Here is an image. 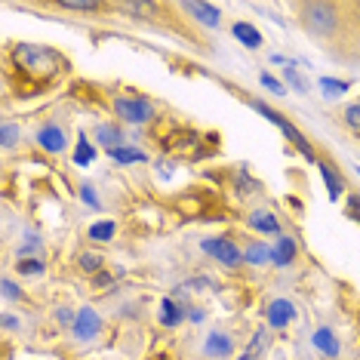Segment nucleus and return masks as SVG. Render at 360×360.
<instances>
[{
  "instance_id": "nucleus-1",
  "label": "nucleus",
  "mask_w": 360,
  "mask_h": 360,
  "mask_svg": "<svg viewBox=\"0 0 360 360\" xmlns=\"http://www.w3.org/2000/svg\"><path fill=\"white\" fill-rule=\"evenodd\" d=\"M15 62H19L22 71H28V75H53V71H59L65 65L59 53L46 50V46H31V44H22L19 50H15Z\"/></svg>"
},
{
  "instance_id": "nucleus-2",
  "label": "nucleus",
  "mask_w": 360,
  "mask_h": 360,
  "mask_svg": "<svg viewBox=\"0 0 360 360\" xmlns=\"http://www.w3.org/2000/svg\"><path fill=\"white\" fill-rule=\"evenodd\" d=\"M114 111L124 120H129V124H148L154 117L151 102L142 99V96H117V99H114Z\"/></svg>"
},
{
  "instance_id": "nucleus-3",
  "label": "nucleus",
  "mask_w": 360,
  "mask_h": 360,
  "mask_svg": "<svg viewBox=\"0 0 360 360\" xmlns=\"http://www.w3.org/2000/svg\"><path fill=\"white\" fill-rule=\"evenodd\" d=\"M302 13H305V22L314 34H330V31L335 28V22H339L333 4H305Z\"/></svg>"
},
{
  "instance_id": "nucleus-4",
  "label": "nucleus",
  "mask_w": 360,
  "mask_h": 360,
  "mask_svg": "<svg viewBox=\"0 0 360 360\" xmlns=\"http://www.w3.org/2000/svg\"><path fill=\"white\" fill-rule=\"evenodd\" d=\"M203 252H210L212 259H219L222 265L234 268L243 262V252L237 250V243H231L228 237H212V240H203Z\"/></svg>"
},
{
  "instance_id": "nucleus-5",
  "label": "nucleus",
  "mask_w": 360,
  "mask_h": 360,
  "mask_svg": "<svg viewBox=\"0 0 360 360\" xmlns=\"http://www.w3.org/2000/svg\"><path fill=\"white\" fill-rule=\"evenodd\" d=\"M99 326H102V321H99V314H96L93 308H80L77 311V321L71 323V333H75V339L86 342V339H96Z\"/></svg>"
},
{
  "instance_id": "nucleus-6",
  "label": "nucleus",
  "mask_w": 360,
  "mask_h": 360,
  "mask_svg": "<svg viewBox=\"0 0 360 360\" xmlns=\"http://www.w3.org/2000/svg\"><path fill=\"white\" fill-rule=\"evenodd\" d=\"M296 317V305L286 299H274L271 305H268V326H274V330H281Z\"/></svg>"
},
{
  "instance_id": "nucleus-7",
  "label": "nucleus",
  "mask_w": 360,
  "mask_h": 360,
  "mask_svg": "<svg viewBox=\"0 0 360 360\" xmlns=\"http://www.w3.org/2000/svg\"><path fill=\"white\" fill-rule=\"evenodd\" d=\"M37 145L44 151H50V154H59L62 148H65V133L56 124H50V127H44L37 133Z\"/></svg>"
},
{
  "instance_id": "nucleus-8",
  "label": "nucleus",
  "mask_w": 360,
  "mask_h": 360,
  "mask_svg": "<svg viewBox=\"0 0 360 360\" xmlns=\"http://www.w3.org/2000/svg\"><path fill=\"white\" fill-rule=\"evenodd\" d=\"M185 13H191L194 19H198L200 25H207V28H216L219 19H222V13H219L216 6H210V4H185Z\"/></svg>"
},
{
  "instance_id": "nucleus-9",
  "label": "nucleus",
  "mask_w": 360,
  "mask_h": 360,
  "mask_svg": "<svg viewBox=\"0 0 360 360\" xmlns=\"http://www.w3.org/2000/svg\"><path fill=\"white\" fill-rule=\"evenodd\" d=\"M311 342H314V348L321 351L326 357H339V342H335V333L330 326H321L314 335H311Z\"/></svg>"
},
{
  "instance_id": "nucleus-10",
  "label": "nucleus",
  "mask_w": 360,
  "mask_h": 360,
  "mask_svg": "<svg viewBox=\"0 0 360 360\" xmlns=\"http://www.w3.org/2000/svg\"><path fill=\"white\" fill-rule=\"evenodd\" d=\"M203 351H207L210 357H228L234 351V342H231V335H225V333H210V339H207V345H203Z\"/></svg>"
},
{
  "instance_id": "nucleus-11",
  "label": "nucleus",
  "mask_w": 360,
  "mask_h": 360,
  "mask_svg": "<svg viewBox=\"0 0 360 360\" xmlns=\"http://www.w3.org/2000/svg\"><path fill=\"white\" fill-rule=\"evenodd\" d=\"M317 169H321V176H323V182H326V191H330V198L339 200L342 194H345V182H342V176L335 173L330 163H323V160L317 163Z\"/></svg>"
},
{
  "instance_id": "nucleus-12",
  "label": "nucleus",
  "mask_w": 360,
  "mask_h": 360,
  "mask_svg": "<svg viewBox=\"0 0 360 360\" xmlns=\"http://www.w3.org/2000/svg\"><path fill=\"white\" fill-rule=\"evenodd\" d=\"M96 142L105 145L108 151H114V148H124V133H120V127L102 124V127H96Z\"/></svg>"
},
{
  "instance_id": "nucleus-13",
  "label": "nucleus",
  "mask_w": 360,
  "mask_h": 360,
  "mask_svg": "<svg viewBox=\"0 0 360 360\" xmlns=\"http://www.w3.org/2000/svg\"><path fill=\"white\" fill-rule=\"evenodd\" d=\"M250 228H252V231H262V234H277V231H281V222L274 219V212L259 210V212H252V216H250Z\"/></svg>"
},
{
  "instance_id": "nucleus-14",
  "label": "nucleus",
  "mask_w": 360,
  "mask_h": 360,
  "mask_svg": "<svg viewBox=\"0 0 360 360\" xmlns=\"http://www.w3.org/2000/svg\"><path fill=\"white\" fill-rule=\"evenodd\" d=\"M292 256H296V240H292V237H281L277 247L271 250V262L283 268V265H290L292 262Z\"/></svg>"
},
{
  "instance_id": "nucleus-15",
  "label": "nucleus",
  "mask_w": 360,
  "mask_h": 360,
  "mask_svg": "<svg viewBox=\"0 0 360 360\" xmlns=\"http://www.w3.org/2000/svg\"><path fill=\"white\" fill-rule=\"evenodd\" d=\"M281 133H283L286 139H290V142H292V145H296V148L302 151V158H305V160H317V158H314V151H311V145H308V139H305V136H302V133H299V129H296V127H292V124H290V120H286V124H283V129H281Z\"/></svg>"
},
{
  "instance_id": "nucleus-16",
  "label": "nucleus",
  "mask_w": 360,
  "mask_h": 360,
  "mask_svg": "<svg viewBox=\"0 0 360 360\" xmlns=\"http://www.w3.org/2000/svg\"><path fill=\"white\" fill-rule=\"evenodd\" d=\"M234 37L243 40V46H250V50H259L262 46V34L250 25V22H234Z\"/></svg>"
},
{
  "instance_id": "nucleus-17",
  "label": "nucleus",
  "mask_w": 360,
  "mask_h": 360,
  "mask_svg": "<svg viewBox=\"0 0 360 360\" xmlns=\"http://www.w3.org/2000/svg\"><path fill=\"white\" fill-rule=\"evenodd\" d=\"M160 323H167V326H179V323H182V305H179L176 299H163V305H160Z\"/></svg>"
},
{
  "instance_id": "nucleus-18",
  "label": "nucleus",
  "mask_w": 360,
  "mask_h": 360,
  "mask_svg": "<svg viewBox=\"0 0 360 360\" xmlns=\"http://www.w3.org/2000/svg\"><path fill=\"white\" fill-rule=\"evenodd\" d=\"M96 160V145H89V139L80 133L77 136V151H75V163L77 167H86V163Z\"/></svg>"
},
{
  "instance_id": "nucleus-19",
  "label": "nucleus",
  "mask_w": 360,
  "mask_h": 360,
  "mask_svg": "<svg viewBox=\"0 0 360 360\" xmlns=\"http://www.w3.org/2000/svg\"><path fill=\"white\" fill-rule=\"evenodd\" d=\"M243 262H250V265L271 262V250H268V243H252L250 250H243Z\"/></svg>"
},
{
  "instance_id": "nucleus-20",
  "label": "nucleus",
  "mask_w": 360,
  "mask_h": 360,
  "mask_svg": "<svg viewBox=\"0 0 360 360\" xmlns=\"http://www.w3.org/2000/svg\"><path fill=\"white\" fill-rule=\"evenodd\" d=\"M317 84H321V89L326 93V99H335V96H345V93H348V84H345V80L321 77V80H317Z\"/></svg>"
},
{
  "instance_id": "nucleus-21",
  "label": "nucleus",
  "mask_w": 360,
  "mask_h": 360,
  "mask_svg": "<svg viewBox=\"0 0 360 360\" xmlns=\"http://www.w3.org/2000/svg\"><path fill=\"white\" fill-rule=\"evenodd\" d=\"M108 154H111V158L117 160V163H142V160H145V151L127 148V145H124V148H114V151H108Z\"/></svg>"
},
{
  "instance_id": "nucleus-22",
  "label": "nucleus",
  "mask_w": 360,
  "mask_h": 360,
  "mask_svg": "<svg viewBox=\"0 0 360 360\" xmlns=\"http://www.w3.org/2000/svg\"><path fill=\"white\" fill-rule=\"evenodd\" d=\"M268 330H265V326H262V330H256V335H252V342H250V348L247 351H243V354H247V357H252V360H256L259 354H262V351H265V345H268Z\"/></svg>"
},
{
  "instance_id": "nucleus-23",
  "label": "nucleus",
  "mask_w": 360,
  "mask_h": 360,
  "mask_svg": "<svg viewBox=\"0 0 360 360\" xmlns=\"http://www.w3.org/2000/svg\"><path fill=\"white\" fill-rule=\"evenodd\" d=\"M114 231H117V225H114V222H99V225L89 228V237H93V240H99V243H105V240H111V237H114Z\"/></svg>"
},
{
  "instance_id": "nucleus-24",
  "label": "nucleus",
  "mask_w": 360,
  "mask_h": 360,
  "mask_svg": "<svg viewBox=\"0 0 360 360\" xmlns=\"http://www.w3.org/2000/svg\"><path fill=\"white\" fill-rule=\"evenodd\" d=\"M252 108H256V111H259L265 120H271V124H274L277 129H283V124H286V117H283V114H277L274 108H268L265 102H252Z\"/></svg>"
},
{
  "instance_id": "nucleus-25",
  "label": "nucleus",
  "mask_w": 360,
  "mask_h": 360,
  "mask_svg": "<svg viewBox=\"0 0 360 360\" xmlns=\"http://www.w3.org/2000/svg\"><path fill=\"white\" fill-rule=\"evenodd\" d=\"M0 139H4V148L6 151L15 148V142H19V127H15V124H4V129H0Z\"/></svg>"
},
{
  "instance_id": "nucleus-26",
  "label": "nucleus",
  "mask_w": 360,
  "mask_h": 360,
  "mask_svg": "<svg viewBox=\"0 0 360 360\" xmlns=\"http://www.w3.org/2000/svg\"><path fill=\"white\" fill-rule=\"evenodd\" d=\"M65 10H80V13H96L99 10V4L96 0H62Z\"/></svg>"
},
{
  "instance_id": "nucleus-27",
  "label": "nucleus",
  "mask_w": 360,
  "mask_h": 360,
  "mask_svg": "<svg viewBox=\"0 0 360 360\" xmlns=\"http://www.w3.org/2000/svg\"><path fill=\"white\" fill-rule=\"evenodd\" d=\"M80 268L89 271V274L99 271V268H102V256H99V252H84V256H80Z\"/></svg>"
},
{
  "instance_id": "nucleus-28",
  "label": "nucleus",
  "mask_w": 360,
  "mask_h": 360,
  "mask_svg": "<svg viewBox=\"0 0 360 360\" xmlns=\"http://www.w3.org/2000/svg\"><path fill=\"white\" fill-rule=\"evenodd\" d=\"M283 77H286V84H290V86H296V89H299V93H305V89H308V86H305V80H302V77H299V71H296V65H292V62H290V65H286Z\"/></svg>"
},
{
  "instance_id": "nucleus-29",
  "label": "nucleus",
  "mask_w": 360,
  "mask_h": 360,
  "mask_svg": "<svg viewBox=\"0 0 360 360\" xmlns=\"http://www.w3.org/2000/svg\"><path fill=\"white\" fill-rule=\"evenodd\" d=\"M40 271H44L40 259H19V274H40Z\"/></svg>"
},
{
  "instance_id": "nucleus-30",
  "label": "nucleus",
  "mask_w": 360,
  "mask_h": 360,
  "mask_svg": "<svg viewBox=\"0 0 360 360\" xmlns=\"http://www.w3.org/2000/svg\"><path fill=\"white\" fill-rule=\"evenodd\" d=\"M345 124L360 129V102L357 105H348V108H345Z\"/></svg>"
},
{
  "instance_id": "nucleus-31",
  "label": "nucleus",
  "mask_w": 360,
  "mask_h": 360,
  "mask_svg": "<svg viewBox=\"0 0 360 360\" xmlns=\"http://www.w3.org/2000/svg\"><path fill=\"white\" fill-rule=\"evenodd\" d=\"M348 216L360 225V194H351V198H348Z\"/></svg>"
},
{
  "instance_id": "nucleus-32",
  "label": "nucleus",
  "mask_w": 360,
  "mask_h": 360,
  "mask_svg": "<svg viewBox=\"0 0 360 360\" xmlns=\"http://www.w3.org/2000/svg\"><path fill=\"white\" fill-rule=\"evenodd\" d=\"M4 296H6V299H19V296H22V290H19V286H15V283L10 281V277H6V281H4Z\"/></svg>"
},
{
  "instance_id": "nucleus-33",
  "label": "nucleus",
  "mask_w": 360,
  "mask_h": 360,
  "mask_svg": "<svg viewBox=\"0 0 360 360\" xmlns=\"http://www.w3.org/2000/svg\"><path fill=\"white\" fill-rule=\"evenodd\" d=\"M80 194H84V200L89 203V207H96V210H99V198H96V194H93V188L84 185V188H80Z\"/></svg>"
},
{
  "instance_id": "nucleus-34",
  "label": "nucleus",
  "mask_w": 360,
  "mask_h": 360,
  "mask_svg": "<svg viewBox=\"0 0 360 360\" xmlns=\"http://www.w3.org/2000/svg\"><path fill=\"white\" fill-rule=\"evenodd\" d=\"M56 317H59V323H75L77 321V314H71L68 308H59L56 311Z\"/></svg>"
},
{
  "instance_id": "nucleus-35",
  "label": "nucleus",
  "mask_w": 360,
  "mask_h": 360,
  "mask_svg": "<svg viewBox=\"0 0 360 360\" xmlns=\"http://www.w3.org/2000/svg\"><path fill=\"white\" fill-rule=\"evenodd\" d=\"M259 80H262V86H268V89H271V93H281V84H277V80H274V77H268V75H262Z\"/></svg>"
},
{
  "instance_id": "nucleus-36",
  "label": "nucleus",
  "mask_w": 360,
  "mask_h": 360,
  "mask_svg": "<svg viewBox=\"0 0 360 360\" xmlns=\"http://www.w3.org/2000/svg\"><path fill=\"white\" fill-rule=\"evenodd\" d=\"M37 250H40V247H37V240H28L25 247L19 250V259H25V256H31V252H37Z\"/></svg>"
},
{
  "instance_id": "nucleus-37",
  "label": "nucleus",
  "mask_w": 360,
  "mask_h": 360,
  "mask_svg": "<svg viewBox=\"0 0 360 360\" xmlns=\"http://www.w3.org/2000/svg\"><path fill=\"white\" fill-rule=\"evenodd\" d=\"M188 317H191L194 323H200V321H203V311H200V308H191V311H188Z\"/></svg>"
},
{
  "instance_id": "nucleus-38",
  "label": "nucleus",
  "mask_w": 360,
  "mask_h": 360,
  "mask_svg": "<svg viewBox=\"0 0 360 360\" xmlns=\"http://www.w3.org/2000/svg\"><path fill=\"white\" fill-rule=\"evenodd\" d=\"M15 323H19V321H15V317L13 314H4V326H6V330H13V326Z\"/></svg>"
},
{
  "instance_id": "nucleus-39",
  "label": "nucleus",
  "mask_w": 360,
  "mask_h": 360,
  "mask_svg": "<svg viewBox=\"0 0 360 360\" xmlns=\"http://www.w3.org/2000/svg\"><path fill=\"white\" fill-rule=\"evenodd\" d=\"M357 173H360V169H357Z\"/></svg>"
}]
</instances>
